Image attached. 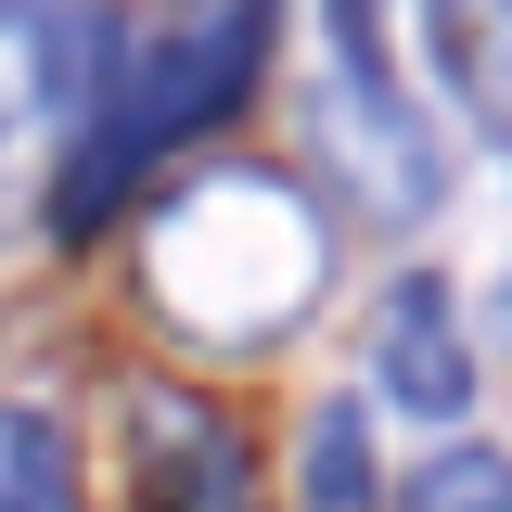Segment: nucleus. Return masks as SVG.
<instances>
[{
  "instance_id": "f257e3e1",
  "label": "nucleus",
  "mask_w": 512,
  "mask_h": 512,
  "mask_svg": "<svg viewBox=\"0 0 512 512\" xmlns=\"http://www.w3.org/2000/svg\"><path fill=\"white\" fill-rule=\"evenodd\" d=\"M154 308L180 320L192 346H269V333H295L320 295V269H333V231H320V205L295 180H269V167H218V180H192L154 205Z\"/></svg>"
},
{
  "instance_id": "f03ea898",
  "label": "nucleus",
  "mask_w": 512,
  "mask_h": 512,
  "mask_svg": "<svg viewBox=\"0 0 512 512\" xmlns=\"http://www.w3.org/2000/svg\"><path fill=\"white\" fill-rule=\"evenodd\" d=\"M269 26H282V0H180L154 26V52L128 64V90H103V116L77 128V154H64V180H52V231H90L167 141L231 116L256 90V64H269Z\"/></svg>"
},
{
  "instance_id": "7ed1b4c3",
  "label": "nucleus",
  "mask_w": 512,
  "mask_h": 512,
  "mask_svg": "<svg viewBox=\"0 0 512 512\" xmlns=\"http://www.w3.org/2000/svg\"><path fill=\"white\" fill-rule=\"evenodd\" d=\"M320 141H333V167L359 180V205H372V218H436L448 154H436V128L397 103V64H384V0H333V90H320Z\"/></svg>"
},
{
  "instance_id": "20e7f679",
  "label": "nucleus",
  "mask_w": 512,
  "mask_h": 512,
  "mask_svg": "<svg viewBox=\"0 0 512 512\" xmlns=\"http://www.w3.org/2000/svg\"><path fill=\"white\" fill-rule=\"evenodd\" d=\"M128 500L141 512H244L256 461L231 436V410H205L180 384H141L128 397Z\"/></svg>"
},
{
  "instance_id": "39448f33",
  "label": "nucleus",
  "mask_w": 512,
  "mask_h": 512,
  "mask_svg": "<svg viewBox=\"0 0 512 512\" xmlns=\"http://www.w3.org/2000/svg\"><path fill=\"white\" fill-rule=\"evenodd\" d=\"M372 384H384V410H410V423H461V410H474L461 295H448L436 269L384 282V320H372Z\"/></svg>"
},
{
  "instance_id": "423d86ee",
  "label": "nucleus",
  "mask_w": 512,
  "mask_h": 512,
  "mask_svg": "<svg viewBox=\"0 0 512 512\" xmlns=\"http://www.w3.org/2000/svg\"><path fill=\"white\" fill-rule=\"evenodd\" d=\"M90 64H103V26L90 13H26V0H0V128L26 116H77L90 103Z\"/></svg>"
},
{
  "instance_id": "0eeeda50",
  "label": "nucleus",
  "mask_w": 512,
  "mask_h": 512,
  "mask_svg": "<svg viewBox=\"0 0 512 512\" xmlns=\"http://www.w3.org/2000/svg\"><path fill=\"white\" fill-rule=\"evenodd\" d=\"M423 52L461 90V116L512 141V0H423Z\"/></svg>"
},
{
  "instance_id": "6e6552de",
  "label": "nucleus",
  "mask_w": 512,
  "mask_h": 512,
  "mask_svg": "<svg viewBox=\"0 0 512 512\" xmlns=\"http://www.w3.org/2000/svg\"><path fill=\"white\" fill-rule=\"evenodd\" d=\"M384 474H372V423H359V397H333L308 410V512H372Z\"/></svg>"
},
{
  "instance_id": "1a4fd4ad",
  "label": "nucleus",
  "mask_w": 512,
  "mask_h": 512,
  "mask_svg": "<svg viewBox=\"0 0 512 512\" xmlns=\"http://www.w3.org/2000/svg\"><path fill=\"white\" fill-rule=\"evenodd\" d=\"M397 512H512V448L487 436H448L410 487H397Z\"/></svg>"
},
{
  "instance_id": "9d476101",
  "label": "nucleus",
  "mask_w": 512,
  "mask_h": 512,
  "mask_svg": "<svg viewBox=\"0 0 512 512\" xmlns=\"http://www.w3.org/2000/svg\"><path fill=\"white\" fill-rule=\"evenodd\" d=\"M0 512H64V423L0 410Z\"/></svg>"
}]
</instances>
